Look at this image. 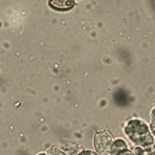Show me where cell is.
<instances>
[{"mask_svg": "<svg viewBox=\"0 0 155 155\" xmlns=\"http://www.w3.org/2000/svg\"><path fill=\"white\" fill-rule=\"evenodd\" d=\"M48 4L52 8L59 10H65L71 8L74 3L72 0H50Z\"/></svg>", "mask_w": 155, "mask_h": 155, "instance_id": "obj_1", "label": "cell"}]
</instances>
